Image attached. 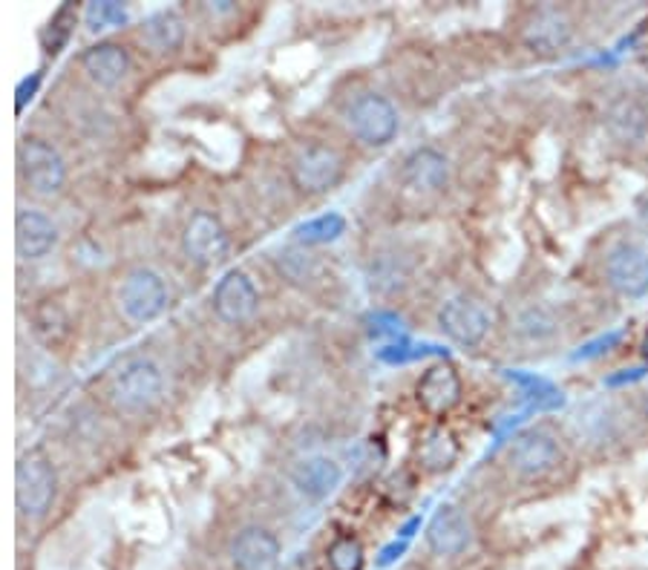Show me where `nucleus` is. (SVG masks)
Here are the masks:
<instances>
[{
	"label": "nucleus",
	"mask_w": 648,
	"mask_h": 570,
	"mask_svg": "<svg viewBox=\"0 0 648 570\" xmlns=\"http://www.w3.org/2000/svg\"><path fill=\"white\" fill-rule=\"evenodd\" d=\"M439 328L459 346H479L490 332V314L479 299L455 294L439 308Z\"/></svg>",
	"instance_id": "obj_9"
},
{
	"label": "nucleus",
	"mask_w": 648,
	"mask_h": 570,
	"mask_svg": "<svg viewBox=\"0 0 648 570\" xmlns=\"http://www.w3.org/2000/svg\"><path fill=\"white\" fill-rule=\"evenodd\" d=\"M107 392H110L116 410L127 412V415H141V412L154 410L165 395V375H161L159 363L150 357H125L110 372Z\"/></svg>",
	"instance_id": "obj_1"
},
{
	"label": "nucleus",
	"mask_w": 648,
	"mask_h": 570,
	"mask_svg": "<svg viewBox=\"0 0 648 570\" xmlns=\"http://www.w3.org/2000/svg\"><path fill=\"white\" fill-rule=\"evenodd\" d=\"M288 174H292V185L301 194L323 196L341 185L343 174H346V161H343V156L332 145L314 141V145L301 147L294 154L292 165H288Z\"/></svg>",
	"instance_id": "obj_6"
},
{
	"label": "nucleus",
	"mask_w": 648,
	"mask_h": 570,
	"mask_svg": "<svg viewBox=\"0 0 648 570\" xmlns=\"http://www.w3.org/2000/svg\"><path fill=\"white\" fill-rule=\"evenodd\" d=\"M139 38L154 56H174L188 38V23L176 9H161L141 23Z\"/></svg>",
	"instance_id": "obj_20"
},
{
	"label": "nucleus",
	"mask_w": 648,
	"mask_h": 570,
	"mask_svg": "<svg viewBox=\"0 0 648 570\" xmlns=\"http://www.w3.org/2000/svg\"><path fill=\"white\" fill-rule=\"evenodd\" d=\"M606 279L620 297H642L648 292V254L640 245H617L606 259Z\"/></svg>",
	"instance_id": "obj_13"
},
{
	"label": "nucleus",
	"mask_w": 648,
	"mask_h": 570,
	"mask_svg": "<svg viewBox=\"0 0 648 570\" xmlns=\"http://www.w3.org/2000/svg\"><path fill=\"white\" fill-rule=\"evenodd\" d=\"M640 219L648 225V196L640 203Z\"/></svg>",
	"instance_id": "obj_30"
},
{
	"label": "nucleus",
	"mask_w": 648,
	"mask_h": 570,
	"mask_svg": "<svg viewBox=\"0 0 648 570\" xmlns=\"http://www.w3.org/2000/svg\"><path fill=\"white\" fill-rule=\"evenodd\" d=\"M58 493V475L43 452H29L14 464V508L23 519H43Z\"/></svg>",
	"instance_id": "obj_4"
},
{
	"label": "nucleus",
	"mask_w": 648,
	"mask_h": 570,
	"mask_svg": "<svg viewBox=\"0 0 648 570\" xmlns=\"http://www.w3.org/2000/svg\"><path fill=\"white\" fill-rule=\"evenodd\" d=\"M130 49L116 41H98L81 56V70L98 90H116L130 76Z\"/></svg>",
	"instance_id": "obj_16"
},
{
	"label": "nucleus",
	"mask_w": 648,
	"mask_h": 570,
	"mask_svg": "<svg viewBox=\"0 0 648 570\" xmlns=\"http://www.w3.org/2000/svg\"><path fill=\"white\" fill-rule=\"evenodd\" d=\"M412 277V268L406 263V257L395 254V250H386V254H377L370 265V285L372 292L377 294H395L401 292Z\"/></svg>",
	"instance_id": "obj_24"
},
{
	"label": "nucleus",
	"mask_w": 648,
	"mask_h": 570,
	"mask_svg": "<svg viewBox=\"0 0 648 570\" xmlns=\"http://www.w3.org/2000/svg\"><path fill=\"white\" fill-rule=\"evenodd\" d=\"M181 250L199 268H214L223 263L230 250V237L225 225L219 223V216L208 214V210H196L181 228Z\"/></svg>",
	"instance_id": "obj_8"
},
{
	"label": "nucleus",
	"mask_w": 648,
	"mask_h": 570,
	"mask_svg": "<svg viewBox=\"0 0 648 570\" xmlns=\"http://www.w3.org/2000/svg\"><path fill=\"white\" fill-rule=\"evenodd\" d=\"M121 21H125V7H119V3H90L87 7V27H90V32H101V29L116 27Z\"/></svg>",
	"instance_id": "obj_29"
},
{
	"label": "nucleus",
	"mask_w": 648,
	"mask_h": 570,
	"mask_svg": "<svg viewBox=\"0 0 648 570\" xmlns=\"http://www.w3.org/2000/svg\"><path fill=\"white\" fill-rule=\"evenodd\" d=\"M346 230V219L341 214H326L317 216L312 223H303L301 228L294 230V243L303 245V248H312V245H326L335 243Z\"/></svg>",
	"instance_id": "obj_26"
},
{
	"label": "nucleus",
	"mask_w": 648,
	"mask_h": 570,
	"mask_svg": "<svg viewBox=\"0 0 648 570\" xmlns=\"http://www.w3.org/2000/svg\"><path fill=\"white\" fill-rule=\"evenodd\" d=\"M404 188L419 196H439L450 185V159L435 147H419L401 165Z\"/></svg>",
	"instance_id": "obj_12"
},
{
	"label": "nucleus",
	"mask_w": 648,
	"mask_h": 570,
	"mask_svg": "<svg viewBox=\"0 0 648 570\" xmlns=\"http://www.w3.org/2000/svg\"><path fill=\"white\" fill-rule=\"evenodd\" d=\"M473 542V528L464 510L455 504H441L426 524V548L435 557H459Z\"/></svg>",
	"instance_id": "obj_14"
},
{
	"label": "nucleus",
	"mask_w": 648,
	"mask_h": 570,
	"mask_svg": "<svg viewBox=\"0 0 648 570\" xmlns=\"http://www.w3.org/2000/svg\"><path fill=\"white\" fill-rule=\"evenodd\" d=\"M421 410L430 415H446L461 401V377L453 366L446 363H435L419 377L415 386Z\"/></svg>",
	"instance_id": "obj_19"
},
{
	"label": "nucleus",
	"mask_w": 648,
	"mask_h": 570,
	"mask_svg": "<svg viewBox=\"0 0 648 570\" xmlns=\"http://www.w3.org/2000/svg\"><path fill=\"white\" fill-rule=\"evenodd\" d=\"M640 348H642V357L648 361V332H646V337H642V346Z\"/></svg>",
	"instance_id": "obj_31"
},
{
	"label": "nucleus",
	"mask_w": 648,
	"mask_h": 570,
	"mask_svg": "<svg viewBox=\"0 0 648 570\" xmlns=\"http://www.w3.org/2000/svg\"><path fill=\"white\" fill-rule=\"evenodd\" d=\"M562 461V446L551 430L533 426L519 432L508 446V464L519 479H544Z\"/></svg>",
	"instance_id": "obj_7"
},
{
	"label": "nucleus",
	"mask_w": 648,
	"mask_h": 570,
	"mask_svg": "<svg viewBox=\"0 0 648 570\" xmlns=\"http://www.w3.org/2000/svg\"><path fill=\"white\" fill-rule=\"evenodd\" d=\"M328 559V570H363V562H366V553H363V544L352 535H343L337 539L326 553Z\"/></svg>",
	"instance_id": "obj_28"
},
{
	"label": "nucleus",
	"mask_w": 648,
	"mask_h": 570,
	"mask_svg": "<svg viewBox=\"0 0 648 570\" xmlns=\"http://www.w3.org/2000/svg\"><path fill=\"white\" fill-rule=\"evenodd\" d=\"M557 317H553L551 308L544 306H530L524 312H519L517 317V332L522 334L524 341H544V337L557 334Z\"/></svg>",
	"instance_id": "obj_27"
},
{
	"label": "nucleus",
	"mask_w": 648,
	"mask_h": 570,
	"mask_svg": "<svg viewBox=\"0 0 648 570\" xmlns=\"http://www.w3.org/2000/svg\"><path fill=\"white\" fill-rule=\"evenodd\" d=\"M279 559V539L268 528L248 524L230 542L234 570H272Z\"/></svg>",
	"instance_id": "obj_18"
},
{
	"label": "nucleus",
	"mask_w": 648,
	"mask_h": 570,
	"mask_svg": "<svg viewBox=\"0 0 648 570\" xmlns=\"http://www.w3.org/2000/svg\"><path fill=\"white\" fill-rule=\"evenodd\" d=\"M346 125L352 130L361 145L372 147H386L401 130V119H397V110L390 98L381 96V92H361V96L352 98V105L346 107Z\"/></svg>",
	"instance_id": "obj_5"
},
{
	"label": "nucleus",
	"mask_w": 648,
	"mask_h": 570,
	"mask_svg": "<svg viewBox=\"0 0 648 570\" xmlns=\"http://www.w3.org/2000/svg\"><path fill=\"white\" fill-rule=\"evenodd\" d=\"M288 481L306 501H326L341 488L343 466L328 455H306L288 470Z\"/></svg>",
	"instance_id": "obj_17"
},
{
	"label": "nucleus",
	"mask_w": 648,
	"mask_h": 570,
	"mask_svg": "<svg viewBox=\"0 0 648 570\" xmlns=\"http://www.w3.org/2000/svg\"><path fill=\"white\" fill-rule=\"evenodd\" d=\"M606 127L613 141L626 147H637L648 136V112L635 98H620L613 101L606 112Z\"/></svg>",
	"instance_id": "obj_21"
},
{
	"label": "nucleus",
	"mask_w": 648,
	"mask_h": 570,
	"mask_svg": "<svg viewBox=\"0 0 648 570\" xmlns=\"http://www.w3.org/2000/svg\"><path fill=\"white\" fill-rule=\"evenodd\" d=\"M58 225L38 208H18L14 214V250L23 263H38L56 250Z\"/></svg>",
	"instance_id": "obj_11"
},
{
	"label": "nucleus",
	"mask_w": 648,
	"mask_h": 570,
	"mask_svg": "<svg viewBox=\"0 0 648 570\" xmlns=\"http://www.w3.org/2000/svg\"><path fill=\"white\" fill-rule=\"evenodd\" d=\"M210 306H214V314L225 326H243V323L252 321L259 308L257 285L248 274L234 268L216 283Z\"/></svg>",
	"instance_id": "obj_10"
},
{
	"label": "nucleus",
	"mask_w": 648,
	"mask_h": 570,
	"mask_svg": "<svg viewBox=\"0 0 648 570\" xmlns=\"http://www.w3.org/2000/svg\"><path fill=\"white\" fill-rule=\"evenodd\" d=\"M274 263H277V272L283 274V279H288L292 285H308L314 279H321V259L303 245H288V248L277 250Z\"/></svg>",
	"instance_id": "obj_25"
},
{
	"label": "nucleus",
	"mask_w": 648,
	"mask_h": 570,
	"mask_svg": "<svg viewBox=\"0 0 648 570\" xmlns=\"http://www.w3.org/2000/svg\"><path fill=\"white\" fill-rule=\"evenodd\" d=\"M116 303H119V312L125 314V321H130L132 326H147V323L159 321L165 308H168V283H165L159 272L139 265V268L127 272L125 279L119 283Z\"/></svg>",
	"instance_id": "obj_3"
},
{
	"label": "nucleus",
	"mask_w": 648,
	"mask_h": 570,
	"mask_svg": "<svg viewBox=\"0 0 648 570\" xmlns=\"http://www.w3.org/2000/svg\"><path fill=\"white\" fill-rule=\"evenodd\" d=\"M617 421L608 404H588L573 415V432L579 444H608L613 439Z\"/></svg>",
	"instance_id": "obj_22"
},
{
	"label": "nucleus",
	"mask_w": 648,
	"mask_h": 570,
	"mask_svg": "<svg viewBox=\"0 0 648 570\" xmlns=\"http://www.w3.org/2000/svg\"><path fill=\"white\" fill-rule=\"evenodd\" d=\"M522 38L533 52L553 56L564 49L573 38L571 14L559 7H539L522 27Z\"/></svg>",
	"instance_id": "obj_15"
},
{
	"label": "nucleus",
	"mask_w": 648,
	"mask_h": 570,
	"mask_svg": "<svg viewBox=\"0 0 648 570\" xmlns=\"http://www.w3.org/2000/svg\"><path fill=\"white\" fill-rule=\"evenodd\" d=\"M14 161H18V179L29 194L52 199L67 188V161L58 154V147L49 145L47 139L27 136L18 141Z\"/></svg>",
	"instance_id": "obj_2"
},
{
	"label": "nucleus",
	"mask_w": 648,
	"mask_h": 570,
	"mask_svg": "<svg viewBox=\"0 0 648 570\" xmlns=\"http://www.w3.org/2000/svg\"><path fill=\"white\" fill-rule=\"evenodd\" d=\"M419 461L426 473H446L459 461V441L444 426L426 432V439L419 446Z\"/></svg>",
	"instance_id": "obj_23"
}]
</instances>
